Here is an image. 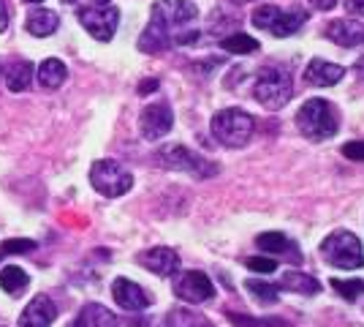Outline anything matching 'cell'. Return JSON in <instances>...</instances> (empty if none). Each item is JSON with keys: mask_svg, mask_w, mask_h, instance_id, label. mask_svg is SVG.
<instances>
[{"mask_svg": "<svg viewBox=\"0 0 364 327\" xmlns=\"http://www.w3.org/2000/svg\"><path fill=\"white\" fill-rule=\"evenodd\" d=\"M36 251V243L28 237H14V240H3L0 243V256H11V254H31Z\"/></svg>", "mask_w": 364, "mask_h": 327, "instance_id": "83f0119b", "label": "cell"}, {"mask_svg": "<svg viewBox=\"0 0 364 327\" xmlns=\"http://www.w3.org/2000/svg\"><path fill=\"white\" fill-rule=\"evenodd\" d=\"M55 319H58V306L52 303V297L36 295L19 316V327H52Z\"/></svg>", "mask_w": 364, "mask_h": 327, "instance_id": "5bb4252c", "label": "cell"}, {"mask_svg": "<svg viewBox=\"0 0 364 327\" xmlns=\"http://www.w3.org/2000/svg\"><path fill=\"white\" fill-rule=\"evenodd\" d=\"M198 19V9L191 0H158L152 6L150 25L144 28L139 38V49L155 55V52H166L171 47L182 44H193L198 41V31L193 22Z\"/></svg>", "mask_w": 364, "mask_h": 327, "instance_id": "6da1fadb", "label": "cell"}, {"mask_svg": "<svg viewBox=\"0 0 364 327\" xmlns=\"http://www.w3.org/2000/svg\"><path fill=\"white\" fill-rule=\"evenodd\" d=\"M174 295L185 303L198 306V303H207L215 297V284L201 270H185V273L174 276Z\"/></svg>", "mask_w": 364, "mask_h": 327, "instance_id": "30bf717a", "label": "cell"}, {"mask_svg": "<svg viewBox=\"0 0 364 327\" xmlns=\"http://www.w3.org/2000/svg\"><path fill=\"white\" fill-rule=\"evenodd\" d=\"M112 297H114V303L120 308H125V311H144V308L152 306V297L147 295V289L139 286L136 281L131 279H114V284H112Z\"/></svg>", "mask_w": 364, "mask_h": 327, "instance_id": "7c38bea8", "label": "cell"}, {"mask_svg": "<svg viewBox=\"0 0 364 327\" xmlns=\"http://www.w3.org/2000/svg\"><path fill=\"white\" fill-rule=\"evenodd\" d=\"M310 6L316 9V11H329L337 6V0H310Z\"/></svg>", "mask_w": 364, "mask_h": 327, "instance_id": "d6a6232c", "label": "cell"}, {"mask_svg": "<svg viewBox=\"0 0 364 327\" xmlns=\"http://www.w3.org/2000/svg\"><path fill=\"white\" fill-rule=\"evenodd\" d=\"M9 28V6H6V0H0V33Z\"/></svg>", "mask_w": 364, "mask_h": 327, "instance_id": "836d02e7", "label": "cell"}, {"mask_svg": "<svg viewBox=\"0 0 364 327\" xmlns=\"http://www.w3.org/2000/svg\"><path fill=\"white\" fill-rule=\"evenodd\" d=\"M234 3H250V0H234Z\"/></svg>", "mask_w": 364, "mask_h": 327, "instance_id": "ab89813d", "label": "cell"}, {"mask_svg": "<svg viewBox=\"0 0 364 327\" xmlns=\"http://www.w3.org/2000/svg\"><path fill=\"white\" fill-rule=\"evenodd\" d=\"M220 49L228 55H247V52H256L258 41L247 33H231L226 38H220Z\"/></svg>", "mask_w": 364, "mask_h": 327, "instance_id": "d4e9b609", "label": "cell"}, {"mask_svg": "<svg viewBox=\"0 0 364 327\" xmlns=\"http://www.w3.org/2000/svg\"><path fill=\"white\" fill-rule=\"evenodd\" d=\"M25 3H41V0H25Z\"/></svg>", "mask_w": 364, "mask_h": 327, "instance_id": "f35d334b", "label": "cell"}, {"mask_svg": "<svg viewBox=\"0 0 364 327\" xmlns=\"http://www.w3.org/2000/svg\"><path fill=\"white\" fill-rule=\"evenodd\" d=\"M226 316L237 327H274L272 322H258V319H253V316H245V313H237V311H228Z\"/></svg>", "mask_w": 364, "mask_h": 327, "instance_id": "f546056e", "label": "cell"}, {"mask_svg": "<svg viewBox=\"0 0 364 327\" xmlns=\"http://www.w3.org/2000/svg\"><path fill=\"white\" fill-rule=\"evenodd\" d=\"M155 161H158L164 170L188 172V175H193L198 180L218 175V164H215V161H207L204 156H198L196 150H191V147H185V145H164V147L155 153Z\"/></svg>", "mask_w": 364, "mask_h": 327, "instance_id": "8992f818", "label": "cell"}, {"mask_svg": "<svg viewBox=\"0 0 364 327\" xmlns=\"http://www.w3.org/2000/svg\"><path fill=\"white\" fill-rule=\"evenodd\" d=\"M33 77V63L31 61H16L11 68H9V77H6V85L11 93H22L28 85H31Z\"/></svg>", "mask_w": 364, "mask_h": 327, "instance_id": "cb8c5ba5", "label": "cell"}, {"mask_svg": "<svg viewBox=\"0 0 364 327\" xmlns=\"http://www.w3.org/2000/svg\"><path fill=\"white\" fill-rule=\"evenodd\" d=\"M155 327H213V322L191 308H171Z\"/></svg>", "mask_w": 364, "mask_h": 327, "instance_id": "ffe728a7", "label": "cell"}, {"mask_svg": "<svg viewBox=\"0 0 364 327\" xmlns=\"http://www.w3.org/2000/svg\"><path fill=\"white\" fill-rule=\"evenodd\" d=\"M58 25H60V16L55 14V11H49V9H36V11L28 14V22H25L28 33L36 36V38L52 36V33L58 31Z\"/></svg>", "mask_w": 364, "mask_h": 327, "instance_id": "d6986e66", "label": "cell"}, {"mask_svg": "<svg viewBox=\"0 0 364 327\" xmlns=\"http://www.w3.org/2000/svg\"><path fill=\"white\" fill-rule=\"evenodd\" d=\"M245 289L256 297L258 303H267V306H274V303L280 300V295H277L280 286H274V284H269V281L250 279V281H245Z\"/></svg>", "mask_w": 364, "mask_h": 327, "instance_id": "484cf974", "label": "cell"}, {"mask_svg": "<svg viewBox=\"0 0 364 327\" xmlns=\"http://www.w3.org/2000/svg\"><path fill=\"white\" fill-rule=\"evenodd\" d=\"M256 246L258 251H264L267 256H286V259H291L294 265H299L302 262V254H299V246L291 240V237H286L283 232H264L256 237Z\"/></svg>", "mask_w": 364, "mask_h": 327, "instance_id": "9a60e30c", "label": "cell"}, {"mask_svg": "<svg viewBox=\"0 0 364 327\" xmlns=\"http://www.w3.org/2000/svg\"><path fill=\"white\" fill-rule=\"evenodd\" d=\"M343 77H346V68H343L340 63L321 61V58L310 61L307 68H304V79H307L310 85H316V88H332V85H337Z\"/></svg>", "mask_w": 364, "mask_h": 327, "instance_id": "2e32d148", "label": "cell"}, {"mask_svg": "<svg viewBox=\"0 0 364 327\" xmlns=\"http://www.w3.org/2000/svg\"><path fill=\"white\" fill-rule=\"evenodd\" d=\"M323 36L340 47H356L364 41V28L356 19H334L323 28Z\"/></svg>", "mask_w": 364, "mask_h": 327, "instance_id": "e0dca14e", "label": "cell"}, {"mask_svg": "<svg viewBox=\"0 0 364 327\" xmlns=\"http://www.w3.org/2000/svg\"><path fill=\"white\" fill-rule=\"evenodd\" d=\"M210 128H213V137L220 145H226V147H245L247 142L253 140V134H256V118L237 107L220 109V112H215Z\"/></svg>", "mask_w": 364, "mask_h": 327, "instance_id": "277c9868", "label": "cell"}, {"mask_svg": "<svg viewBox=\"0 0 364 327\" xmlns=\"http://www.w3.org/2000/svg\"><path fill=\"white\" fill-rule=\"evenodd\" d=\"M95 3H98V6H107L109 0H95Z\"/></svg>", "mask_w": 364, "mask_h": 327, "instance_id": "8d00e7d4", "label": "cell"}, {"mask_svg": "<svg viewBox=\"0 0 364 327\" xmlns=\"http://www.w3.org/2000/svg\"><path fill=\"white\" fill-rule=\"evenodd\" d=\"M90 183L101 197L114 199V197H122V194H128L134 188V175L125 170L122 164H117V161L104 158V161H95L92 164Z\"/></svg>", "mask_w": 364, "mask_h": 327, "instance_id": "ba28073f", "label": "cell"}, {"mask_svg": "<svg viewBox=\"0 0 364 327\" xmlns=\"http://www.w3.org/2000/svg\"><path fill=\"white\" fill-rule=\"evenodd\" d=\"M253 95H256L258 104L264 109H269V112L283 109L291 101V95H294L291 71L283 68V66H267V68H261L256 77V85H253Z\"/></svg>", "mask_w": 364, "mask_h": 327, "instance_id": "3957f363", "label": "cell"}, {"mask_svg": "<svg viewBox=\"0 0 364 327\" xmlns=\"http://www.w3.org/2000/svg\"><path fill=\"white\" fill-rule=\"evenodd\" d=\"M136 262L144 267V270L155 273V276L168 279V276H174V273H177V267H180V256H177V251L166 249V246H158V249L141 251V254L136 256Z\"/></svg>", "mask_w": 364, "mask_h": 327, "instance_id": "4fadbf2b", "label": "cell"}, {"mask_svg": "<svg viewBox=\"0 0 364 327\" xmlns=\"http://www.w3.org/2000/svg\"><path fill=\"white\" fill-rule=\"evenodd\" d=\"M76 16L87 28V33H90L92 38H98V41H112L114 33H117V25H120V9H114V6L79 9Z\"/></svg>", "mask_w": 364, "mask_h": 327, "instance_id": "9c48e42d", "label": "cell"}, {"mask_svg": "<svg viewBox=\"0 0 364 327\" xmlns=\"http://www.w3.org/2000/svg\"><path fill=\"white\" fill-rule=\"evenodd\" d=\"M294 120H296L299 134L313 142L332 140L334 134H337V128H340V115H337V109H334L329 101H323V98H310V101H304Z\"/></svg>", "mask_w": 364, "mask_h": 327, "instance_id": "7a4b0ae2", "label": "cell"}, {"mask_svg": "<svg viewBox=\"0 0 364 327\" xmlns=\"http://www.w3.org/2000/svg\"><path fill=\"white\" fill-rule=\"evenodd\" d=\"M247 270H253V273H274L277 270V259H272V256H250L247 259Z\"/></svg>", "mask_w": 364, "mask_h": 327, "instance_id": "f1b7e54d", "label": "cell"}, {"mask_svg": "<svg viewBox=\"0 0 364 327\" xmlns=\"http://www.w3.org/2000/svg\"><path fill=\"white\" fill-rule=\"evenodd\" d=\"M307 22V11L302 9H277V6H261L253 11V25L258 31L272 33L274 38H286L302 28Z\"/></svg>", "mask_w": 364, "mask_h": 327, "instance_id": "52a82bcc", "label": "cell"}, {"mask_svg": "<svg viewBox=\"0 0 364 327\" xmlns=\"http://www.w3.org/2000/svg\"><path fill=\"white\" fill-rule=\"evenodd\" d=\"M28 284H31V276H28L22 267L9 265V267H3V270H0V289H3V292H9L11 297L19 295Z\"/></svg>", "mask_w": 364, "mask_h": 327, "instance_id": "603a6c76", "label": "cell"}, {"mask_svg": "<svg viewBox=\"0 0 364 327\" xmlns=\"http://www.w3.org/2000/svg\"><path fill=\"white\" fill-rule=\"evenodd\" d=\"M318 251L321 259L326 265L340 267V270H359L364 265L362 240L353 232H346V229H337V232L326 234Z\"/></svg>", "mask_w": 364, "mask_h": 327, "instance_id": "5b68a950", "label": "cell"}, {"mask_svg": "<svg viewBox=\"0 0 364 327\" xmlns=\"http://www.w3.org/2000/svg\"><path fill=\"white\" fill-rule=\"evenodd\" d=\"M68 327H120L117 316L101 303H87Z\"/></svg>", "mask_w": 364, "mask_h": 327, "instance_id": "ac0fdd59", "label": "cell"}, {"mask_svg": "<svg viewBox=\"0 0 364 327\" xmlns=\"http://www.w3.org/2000/svg\"><path fill=\"white\" fill-rule=\"evenodd\" d=\"M343 156L350 158V161H364V140L346 142V145H343Z\"/></svg>", "mask_w": 364, "mask_h": 327, "instance_id": "4dcf8cb0", "label": "cell"}, {"mask_svg": "<svg viewBox=\"0 0 364 327\" xmlns=\"http://www.w3.org/2000/svg\"><path fill=\"white\" fill-rule=\"evenodd\" d=\"M155 88H158V79H147V82L139 85V93H150V90H155Z\"/></svg>", "mask_w": 364, "mask_h": 327, "instance_id": "e575fe53", "label": "cell"}, {"mask_svg": "<svg viewBox=\"0 0 364 327\" xmlns=\"http://www.w3.org/2000/svg\"><path fill=\"white\" fill-rule=\"evenodd\" d=\"M171 125H174V112L166 101H152L139 115V131L147 142L164 140L171 131Z\"/></svg>", "mask_w": 364, "mask_h": 327, "instance_id": "8fae6325", "label": "cell"}, {"mask_svg": "<svg viewBox=\"0 0 364 327\" xmlns=\"http://www.w3.org/2000/svg\"><path fill=\"white\" fill-rule=\"evenodd\" d=\"M353 74H356L359 79H364V55L356 63H353Z\"/></svg>", "mask_w": 364, "mask_h": 327, "instance_id": "d590c367", "label": "cell"}, {"mask_svg": "<svg viewBox=\"0 0 364 327\" xmlns=\"http://www.w3.org/2000/svg\"><path fill=\"white\" fill-rule=\"evenodd\" d=\"M346 9L353 16H364V0H346Z\"/></svg>", "mask_w": 364, "mask_h": 327, "instance_id": "1f68e13d", "label": "cell"}, {"mask_svg": "<svg viewBox=\"0 0 364 327\" xmlns=\"http://www.w3.org/2000/svg\"><path fill=\"white\" fill-rule=\"evenodd\" d=\"M63 3H79V0H63Z\"/></svg>", "mask_w": 364, "mask_h": 327, "instance_id": "74e56055", "label": "cell"}, {"mask_svg": "<svg viewBox=\"0 0 364 327\" xmlns=\"http://www.w3.org/2000/svg\"><path fill=\"white\" fill-rule=\"evenodd\" d=\"M280 289H291V292H296V295H318L321 292V284L313 276H307V273H299V270H289V273H283V279L277 284Z\"/></svg>", "mask_w": 364, "mask_h": 327, "instance_id": "44dd1931", "label": "cell"}, {"mask_svg": "<svg viewBox=\"0 0 364 327\" xmlns=\"http://www.w3.org/2000/svg\"><path fill=\"white\" fill-rule=\"evenodd\" d=\"M332 289L340 297H343V300H348V303H356V300L364 295V281H359V279H348V281L332 279Z\"/></svg>", "mask_w": 364, "mask_h": 327, "instance_id": "4316f807", "label": "cell"}, {"mask_svg": "<svg viewBox=\"0 0 364 327\" xmlns=\"http://www.w3.org/2000/svg\"><path fill=\"white\" fill-rule=\"evenodd\" d=\"M68 77V68H65V63L58 61V58H46L41 66H38V82H41V88L46 90H55V88H60L63 82Z\"/></svg>", "mask_w": 364, "mask_h": 327, "instance_id": "7402d4cb", "label": "cell"}]
</instances>
